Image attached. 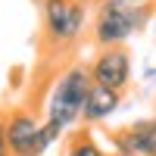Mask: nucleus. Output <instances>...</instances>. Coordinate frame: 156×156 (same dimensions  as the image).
<instances>
[{
	"mask_svg": "<svg viewBox=\"0 0 156 156\" xmlns=\"http://www.w3.org/2000/svg\"><path fill=\"white\" fill-rule=\"evenodd\" d=\"M90 72L84 66H72L62 72V78L56 81L53 94H50V103H47V122H56L62 131L69 125H75L81 119V106H84V97L90 90Z\"/></svg>",
	"mask_w": 156,
	"mask_h": 156,
	"instance_id": "nucleus-1",
	"label": "nucleus"
},
{
	"mask_svg": "<svg viewBox=\"0 0 156 156\" xmlns=\"http://www.w3.org/2000/svg\"><path fill=\"white\" fill-rule=\"evenodd\" d=\"M144 25H147L144 6H125L119 0H103L97 22H94V37H97L100 47H122Z\"/></svg>",
	"mask_w": 156,
	"mask_h": 156,
	"instance_id": "nucleus-2",
	"label": "nucleus"
},
{
	"mask_svg": "<svg viewBox=\"0 0 156 156\" xmlns=\"http://www.w3.org/2000/svg\"><path fill=\"white\" fill-rule=\"evenodd\" d=\"M44 25L50 41L72 44L84 28V3L81 0H47L44 3Z\"/></svg>",
	"mask_w": 156,
	"mask_h": 156,
	"instance_id": "nucleus-3",
	"label": "nucleus"
},
{
	"mask_svg": "<svg viewBox=\"0 0 156 156\" xmlns=\"http://www.w3.org/2000/svg\"><path fill=\"white\" fill-rule=\"evenodd\" d=\"M87 72H90V81L94 84L112 87V90L122 94V87L128 84V78H131V56H128L125 47H103L100 56L94 59V66Z\"/></svg>",
	"mask_w": 156,
	"mask_h": 156,
	"instance_id": "nucleus-4",
	"label": "nucleus"
},
{
	"mask_svg": "<svg viewBox=\"0 0 156 156\" xmlns=\"http://www.w3.org/2000/svg\"><path fill=\"white\" fill-rule=\"evenodd\" d=\"M37 131L41 122L28 109H16L6 119V150L9 156H37Z\"/></svg>",
	"mask_w": 156,
	"mask_h": 156,
	"instance_id": "nucleus-5",
	"label": "nucleus"
},
{
	"mask_svg": "<svg viewBox=\"0 0 156 156\" xmlns=\"http://www.w3.org/2000/svg\"><path fill=\"white\" fill-rule=\"evenodd\" d=\"M115 147L125 156H156V119H140L115 134Z\"/></svg>",
	"mask_w": 156,
	"mask_h": 156,
	"instance_id": "nucleus-6",
	"label": "nucleus"
},
{
	"mask_svg": "<svg viewBox=\"0 0 156 156\" xmlns=\"http://www.w3.org/2000/svg\"><path fill=\"white\" fill-rule=\"evenodd\" d=\"M119 100H122V94H119V90L103 87V84H90L87 97H84V106H81V119H84L87 125L109 119V115L119 109Z\"/></svg>",
	"mask_w": 156,
	"mask_h": 156,
	"instance_id": "nucleus-7",
	"label": "nucleus"
},
{
	"mask_svg": "<svg viewBox=\"0 0 156 156\" xmlns=\"http://www.w3.org/2000/svg\"><path fill=\"white\" fill-rule=\"evenodd\" d=\"M66 156H106V153L100 150V144H97V140L90 137L87 131H81V134L72 137V144H69Z\"/></svg>",
	"mask_w": 156,
	"mask_h": 156,
	"instance_id": "nucleus-8",
	"label": "nucleus"
},
{
	"mask_svg": "<svg viewBox=\"0 0 156 156\" xmlns=\"http://www.w3.org/2000/svg\"><path fill=\"white\" fill-rule=\"evenodd\" d=\"M59 134H62V128H59L56 122H44V125H41V131H37V150H34V153L41 156V153H44L50 144H53Z\"/></svg>",
	"mask_w": 156,
	"mask_h": 156,
	"instance_id": "nucleus-9",
	"label": "nucleus"
},
{
	"mask_svg": "<svg viewBox=\"0 0 156 156\" xmlns=\"http://www.w3.org/2000/svg\"><path fill=\"white\" fill-rule=\"evenodd\" d=\"M0 156H9V150H6V119L0 115Z\"/></svg>",
	"mask_w": 156,
	"mask_h": 156,
	"instance_id": "nucleus-10",
	"label": "nucleus"
},
{
	"mask_svg": "<svg viewBox=\"0 0 156 156\" xmlns=\"http://www.w3.org/2000/svg\"><path fill=\"white\" fill-rule=\"evenodd\" d=\"M119 3H125V6H144L147 0H119Z\"/></svg>",
	"mask_w": 156,
	"mask_h": 156,
	"instance_id": "nucleus-11",
	"label": "nucleus"
},
{
	"mask_svg": "<svg viewBox=\"0 0 156 156\" xmlns=\"http://www.w3.org/2000/svg\"><path fill=\"white\" fill-rule=\"evenodd\" d=\"M147 78H156V69H147Z\"/></svg>",
	"mask_w": 156,
	"mask_h": 156,
	"instance_id": "nucleus-12",
	"label": "nucleus"
},
{
	"mask_svg": "<svg viewBox=\"0 0 156 156\" xmlns=\"http://www.w3.org/2000/svg\"><path fill=\"white\" fill-rule=\"evenodd\" d=\"M112 156H125V153H112Z\"/></svg>",
	"mask_w": 156,
	"mask_h": 156,
	"instance_id": "nucleus-13",
	"label": "nucleus"
},
{
	"mask_svg": "<svg viewBox=\"0 0 156 156\" xmlns=\"http://www.w3.org/2000/svg\"><path fill=\"white\" fill-rule=\"evenodd\" d=\"M153 28H156V22H153Z\"/></svg>",
	"mask_w": 156,
	"mask_h": 156,
	"instance_id": "nucleus-14",
	"label": "nucleus"
}]
</instances>
